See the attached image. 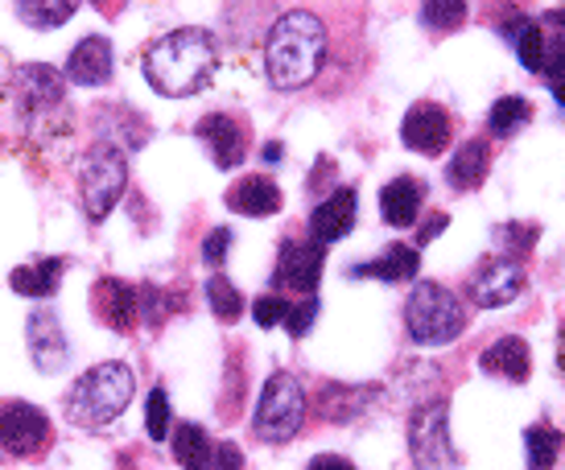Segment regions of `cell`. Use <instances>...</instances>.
I'll return each mask as SVG.
<instances>
[{
    "mask_svg": "<svg viewBox=\"0 0 565 470\" xmlns=\"http://www.w3.org/2000/svg\"><path fill=\"white\" fill-rule=\"evenodd\" d=\"M145 78L158 95H170V99H186V95H199L215 78V66H220V46L215 38L199 25H182V30L158 38L153 46L145 50Z\"/></svg>",
    "mask_w": 565,
    "mask_h": 470,
    "instance_id": "cell-1",
    "label": "cell"
},
{
    "mask_svg": "<svg viewBox=\"0 0 565 470\" xmlns=\"http://www.w3.org/2000/svg\"><path fill=\"white\" fill-rule=\"evenodd\" d=\"M327 58V25L306 9H289L277 17L265 42V75L277 92H298L318 75Z\"/></svg>",
    "mask_w": 565,
    "mask_h": 470,
    "instance_id": "cell-2",
    "label": "cell"
},
{
    "mask_svg": "<svg viewBox=\"0 0 565 470\" xmlns=\"http://www.w3.org/2000/svg\"><path fill=\"white\" fill-rule=\"evenodd\" d=\"M132 392H137V376L128 363H95L66 392V417L83 429H104L132 405Z\"/></svg>",
    "mask_w": 565,
    "mask_h": 470,
    "instance_id": "cell-3",
    "label": "cell"
},
{
    "mask_svg": "<svg viewBox=\"0 0 565 470\" xmlns=\"http://www.w3.org/2000/svg\"><path fill=\"white\" fill-rule=\"evenodd\" d=\"M405 330L413 343L446 346L467 330V310H462L455 289H446L438 281H422L413 285V293L405 301Z\"/></svg>",
    "mask_w": 565,
    "mask_h": 470,
    "instance_id": "cell-4",
    "label": "cell"
},
{
    "mask_svg": "<svg viewBox=\"0 0 565 470\" xmlns=\"http://www.w3.org/2000/svg\"><path fill=\"white\" fill-rule=\"evenodd\" d=\"M301 425H306V392L294 376H277L268 380L265 388H260V400H256V413H252V434L268 446H281L298 434Z\"/></svg>",
    "mask_w": 565,
    "mask_h": 470,
    "instance_id": "cell-5",
    "label": "cell"
},
{
    "mask_svg": "<svg viewBox=\"0 0 565 470\" xmlns=\"http://www.w3.org/2000/svg\"><path fill=\"white\" fill-rule=\"evenodd\" d=\"M128 186V161L120 149L111 145H92L79 165V194L87 220H108V211L120 203V194Z\"/></svg>",
    "mask_w": 565,
    "mask_h": 470,
    "instance_id": "cell-6",
    "label": "cell"
},
{
    "mask_svg": "<svg viewBox=\"0 0 565 470\" xmlns=\"http://www.w3.org/2000/svg\"><path fill=\"white\" fill-rule=\"evenodd\" d=\"M408 458L417 470H458L462 455L450 441V408L446 400L422 405L408 417Z\"/></svg>",
    "mask_w": 565,
    "mask_h": 470,
    "instance_id": "cell-7",
    "label": "cell"
},
{
    "mask_svg": "<svg viewBox=\"0 0 565 470\" xmlns=\"http://www.w3.org/2000/svg\"><path fill=\"white\" fill-rule=\"evenodd\" d=\"M0 450L13 458H42L50 450V421L42 408L13 400L0 408Z\"/></svg>",
    "mask_w": 565,
    "mask_h": 470,
    "instance_id": "cell-8",
    "label": "cell"
},
{
    "mask_svg": "<svg viewBox=\"0 0 565 470\" xmlns=\"http://www.w3.org/2000/svg\"><path fill=\"white\" fill-rule=\"evenodd\" d=\"M17 95H21V111L33 120V128H42V120L66 111V75L42 63L17 66Z\"/></svg>",
    "mask_w": 565,
    "mask_h": 470,
    "instance_id": "cell-9",
    "label": "cell"
},
{
    "mask_svg": "<svg viewBox=\"0 0 565 470\" xmlns=\"http://www.w3.org/2000/svg\"><path fill=\"white\" fill-rule=\"evenodd\" d=\"M322 265H327V248L322 244H315V239H285L281 252H277V265H273V285L315 298Z\"/></svg>",
    "mask_w": 565,
    "mask_h": 470,
    "instance_id": "cell-10",
    "label": "cell"
},
{
    "mask_svg": "<svg viewBox=\"0 0 565 470\" xmlns=\"http://www.w3.org/2000/svg\"><path fill=\"white\" fill-rule=\"evenodd\" d=\"M520 289H524V268L512 256H487L471 273V298L483 310H500L508 301H516Z\"/></svg>",
    "mask_w": 565,
    "mask_h": 470,
    "instance_id": "cell-11",
    "label": "cell"
},
{
    "mask_svg": "<svg viewBox=\"0 0 565 470\" xmlns=\"http://www.w3.org/2000/svg\"><path fill=\"white\" fill-rule=\"evenodd\" d=\"M401 141L413 149V153L422 157H441L446 153V145L455 141V125H450V116L441 104H413L405 111V120H401Z\"/></svg>",
    "mask_w": 565,
    "mask_h": 470,
    "instance_id": "cell-12",
    "label": "cell"
},
{
    "mask_svg": "<svg viewBox=\"0 0 565 470\" xmlns=\"http://www.w3.org/2000/svg\"><path fill=\"white\" fill-rule=\"evenodd\" d=\"M199 141L206 145V153L211 161L220 165V170H236L244 165V157H248V128L239 125L236 116H227V111H211L199 120Z\"/></svg>",
    "mask_w": 565,
    "mask_h": 470,
    "instance_id": "cell-13",
    "label": "cell"
},
{
    "mask_svg": "<svg viewBox=\"0 0 565 470\" xmlns=\"http://www.w3.org/2000/svg\"><path fill=\"white\" fill-rule=\"evenodd\" d=\"M92 306L95 318L108 330H116V334H128L141 318V293L128 281H120V277H99L92 285Z\"/></svg>",
    "mask_w": 565,
    "mask_h": 470,
    "instance_id": "cell-14",
    "label": "cell"
},
{
    "mask_svg": "<svg viewBox=\"0 0 565 470\" xmlns=\"http://www.w3.org/2000/svg\"><path fill=\"white\" fill-rule=\"evenodd\" d=\"M25 339H30V355L33 363L46 372V376H58L71 360V346H66V330L58 322L54 310H33L30 322H25Z\"/></svg>",
    "mask_w": 565,
    "mask_h": 470,
    "instance_id": "cell-15",
    "label": "cell"
},
{
    "mask_svg": "<svg viewBox=\"0 0 565 470\" xmlns=\"http://www.w3.org/2000/svg\"><path fill=\"white\" fill-rule=\"evenodd\" d=\"M479 367H483V376H500V380H508V384H524V380L533 376V351H529V343L516 339V334H503V339H495V343L479 355Z\"/></svg>",
    "mask_w": 565,
    "mask_h": 470,
    "instance_id": "cell-16",
    "label": "cell"
},
{
    "mask_svg": "<svg viewBox=\"0 0 565 470\" xmlns=\"http://www.w3.org/2000/svg\"><path fill=\"white\" fill-rule=\"evenodd\" d=\"M281 186L265 173H248V178H239L236 186L227 190V206L236 215H248V220H268V215L281 211Z\"/></svg>",
    "mask_w": 565,
    "mask_h": 470,
    "instance_id": "cell-17",
    "label": "cell"
},
{
    "mask_svg": "<svg viewBox=\"0 0 565 470\" xmlns=\"http://www.w3.org/2000/svg\"><path fill=\"white\" fill-rule=\"evenodd\" d=\"M355 227V190H334L330 199L315 206V215H310V239L315 244H334V239H343L347 232Z\"/></svg>",
    "mask_w": 565,
    "mask_h": 470,
    "instance_id": "cell-18",
    "label": "cell"
},
{
    "mask_svg": "<svg viewBox=\"0 0 565 470\" xmlns=\"http://www.w3.org/2000/svg\"><path fill=\"white\" fill-rule=\"evenodd\" d=\"M422 211H425V190L417 178L401 173V178H393L388 186L380 190V215H384L388 227H413V223L422 220Z\"/></svg>",
    "mask_w": 565,
    "mask_h": 470,
    "instance_id": "cell-19",
    "label": "cell"
},
{
    "mask_svg": "<svg viewBox=\"0 0 565 470\" xmlns=\"http://www.w3.org/2000/svg\"><path fill=\"white\" fill-rule=\"evenodd\" d=\"M111 78V42L108 38H83L66 58V83L99 87Z\"/></svg>",
    "mask_w": 565,
    "mask_h": 470,
    "instance_id": "cell-20",
    "label": "cell"
},
{
    "mask_svg": "<svg viewBox=\"0 0 565 470\" xmlns=\"http://www.w3.org/2000/svg\"><path fill=\"white\" fill-rule=\"evenodd\" d=\"M487 173H491V145L483 137H471V141L458 145L450 165H446V178H450L455 190H479L487 182Z\"/></svg>",
    "mask_w": 565,
    "mask_h": 470,
    "instance_id": "cell-21",
    "label": "cell"
},
{
    "mask_svg": "<svg viewBox=\"0 0 565 470\" xmlns=\"http://www.w3.org/2000/svg\"><path fill=\"white\" fill-rule=\"evenodd\" d=\"M422 273V252L413 248V244H393L388 252H380L376 260H367V265H355L351 268V277H372V281H413Z\"/></svg>",
    "mask_w": 565,
    "mask_h": 470,
    "instance_id": "cell-22",
    "label": "cell"
},
{
    "mask_svg": "<svg viewBox=\"0 0 565 470\" xmlns=\"http://www.w3.org/2000/svg\"><path fill=\"white\" fill-rule=\"evenodd\" d=\"M63 260L58 256H46V260H33V265H17L9 285H13L21 298H54L58 293V285H63Z\"/></svg>",
    "mask_w": 565,
    "mask_h": 470,
    "instance_id": "cell-23",
    "label": "cell"
},
{
    "mask_svg": "<svg viewBox=\"0 0 565 470\" xmlns=\"http://www.w3.org/2000/svg\"><path fill=\"white\" fill-rule=\"evenodd\" d=\"M173 458H178V467H186V470H211L215 441L206 438L203 425H194V421L173 425Z\"/></svg>",
    "mask_w": 565,
    "mask_h": 470,
    "instance_id": "cell-24",
    "label": "cell"
},
{
    "mask_svg": "<svg viewBox=\"0 0 565 470\" xmlns=\"http://www.w3.org/2000/svg\"><path fill=\"white\" fill-rule=\"evenodd\" d=\"M503 33L512 38L520 66L533 71V75H545V66H550V42H545L541 25H533V21H512V25H503Z\"/></svg>",
    "mask_w": 565,
    "mask_h": 470,
    "instance_id": "cell-25",
    "label": "cell"
},
{
    "mask_svg": "<svg viewBox=\"0 0 565 470\" xmlns=\"http://www.w3.org/2000/svg\"><path fill=\"white\" fill-rule=\"evenodd\" d=\"M533 120V104L529 99H520V95H503V99H495L491 104V116H487V128L495 132V137H516L520 128Z\"/></svg>",
    "mask_w": 565,
    "mask_h": 470,
    "instance_id": "cell-26",
    "label": "cell"
},
{
    "mask_svg": "<svg viewBox=\"0 0 565 470\" xmlns=\"http://www.w3.org/2000/svg\"><path fill=\"white\" fill-rule=\"evenodd\" d=\"M562 455V434L553 429V425H529V434H524V458H529V470H553Z\"/></svg>",
    "mask_w": 565,
    "mask_h": 470,
    "instance_id": "cell-27",
    "label": "cell"
},
{
    "mask_svg": "<svg viewBox=\"0 0 565 470\" xmlns=\"http://www.w3.org/2000/svg\"><path fill=\"white\" fill-rule=\"evenodd\" d=\"M206 306L211 313L220 318V322H239V313H244V298H239V289L227 277H206Z\"/></svg>",
    "mask_w": 565,
    "mask_h": 470,
    "instance_id": "cell-28",
    "label": "cell"
},
{
    "mask_svg": "<svg viewBox=\"0 0 565 470\" xmlns=\"http://www.w3.org/2000/svg\"><path fill=\"white\" fill-rule=\"evenodd\" d=\"M17 13L33 30H58L75 17V4H63V0H54V4H17Z\"/></svg>",
    "mask_w": 565,
    "mask_h": 470,
    "instance_id": "cell-29",
    "label": "cell"
},
{
    "mask_svg": "<svg viewBox=\"0 0 565 470\" xmlns=\"http://www.w3.org/2000/svg\"><path fill=\"white\" fill-rule=\"evenodd\" d=\"M422 21L429 30H458L467 21V4L462 0H434L422 9Z\"/></svg>",
    "mask_w": 565,
    "mask_h": 470,
    "instance_id": "cell-30",
    "label": "cell"
},
{
    "mask_svg": "<svg viewBox=\"0 0 565 470\" xmlns=\"http://www.w3.org/2000/svg\"><path fill=\"white\" fill-rule=\"evenodd\" d=\"M536 235H541V227H536V223H503V227H495V239H500V244H508L512 260H520V256H529V252H533Z\"/></svg>",
    "mask_w": 565,
    "mask_h": 470,
    "instance_id": "cell-31",
    "label": "cell"
},
{
    "mask_svg": "<svg viewBox=\"0 0 565 470\" xmlns=\"http://www.w3.org/2000/svg\"><path fill=\"white\" fill-rule=\"evenodd\" d=\"M145 429L153 441H166V429H170V396L166 388L149 392V408H145Z\"/></svg>",
    "mask_w": 565,
    "mask_h": 470,
    "instance_id": "cell-32",
    "label": "cell"
},
{
    "mask_svg": "<svg viewBox=\"0 0 565 470\" xmlns=\"http://www.w3.org/2000/svg\"><path fill=\"white\" fill-rule=\"evenodd\" d=\"M315 318H318V298H306V301H289V313H285V322L281 327L294 334V339H301L306 330L315 327Z\"/></svg>",
    "mask_w": 565,
    "mask_h": 470,
    "instance_id": "cell-33",
    "label": "cell"
},
{
    "mask_svg": "<svg viewBox=\"0 0 565 470\" xmlns=\"http://www.w3.org/2000/svg\"><path fill=\"white\" fill-rule=\"evenodd\" d=\"M285 313H289V301L277 298V293H268V298H256V306H252V318H256V327H281Z\"/></svg>",
    "mask_w": 565,
    "mask_h": 470,
    "instance_id": "cell-34",
    "label": "cell"
},
{
    "mask_svg": "<svg viewBox=\"0 0 565 470\" xmlns=\"http://www.w3.org/2000/svg\"><path fill=\"white\" fill-rule=\"evenodd\" d=\"M545 78H550V92L553 99L565 108V46H557L550 54V66H545Z\"/></svg>",
    "mask_w": 565,
    "mask_h": 470,
    "instance_id": "cell-35",
    "label": "cell"
},
{
    "mask_svg": "<svg viewBox=\"0 0 565 470\" xmlns=\"http://www.w3.org/2000/svg\"><path fill=\"white\" fill-rule=\"evenodd\" d=\"M227 248H232V232H227V227H215V232L206 235V244H203V260L211 268H220L223 256H227Z\"/></svg>",
    "mask_w": 565,
    "mask_h": 470,
    "instance_id": "cell-36",
    "label": "cell"
},
{
    "mask_svg": "<svg viewBox=\"0 0 565 470\" xmlns=\"http://www.w3.org/2000/svg\"><path fill=\"white\" fill-rule=\"evenodd\" d=\"M211 470H244V455H239L236 441H215V458Z\"/></svg>",
    "mask_w": 565,
    "mask_h": 470,
    "instance_id": "cell-37",
    "label": "cell"
},
{
    "mask_svg": "<svg viewBox=\"0 0 565 470\" xmlns=\"http://www.w3.org/2000/svg\"><path fill=\"white\" fill-rule=\"evenodd\" d=\"M446 223H450L446 215H434L429 223H422V227H417V244H434V239L446 232Z\"/></svg>",
    "mask_w": 565,
    "mask_h": 470,
    "instance_id": "cell-38",
    "label": "cell"
},
{
    "mask_svg": "<svg viewBox=\"0 0 565 470\" xmlns=\"http://www.w3.org/2000/svg\"><path fill=\"white\" fill-rule=\"evenodd\" d=\"M306 470H355V462H347L343 455H318Z\"/></svg>",
    "mask_w": 565,
    "mask_h": 470,
    "instance_id": "cell-39",
    "label": "cell"
},
{
    "mask_svg": "<svg viewBox=\"0 0 565 470\" xmlns=\"http://www.w3.org/2000/svg\"><path fill=\"white\" fill-rule=\"evenodd\" d=\"M550 21H553V25H565V9H553Z\"/></svg>",
    "mask_w": 565,
    "mask_h": 470,
    "instance_id": "cell-40",
    "label": "cell"
}]
</instances>
